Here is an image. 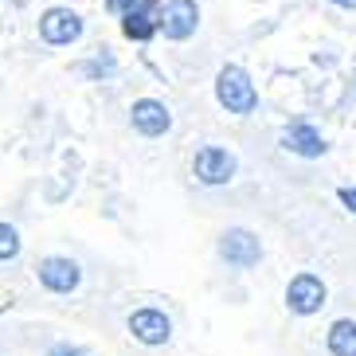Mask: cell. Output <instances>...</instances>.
<instances>
[{"label": "cell", "instance_id": "obj_3", "mask_svg": "<svg viewBox=\"0 0 356 356\" xmlns=\"http://www.w3.org/2000/svg\"><path fill=\"white\" fill-rule=\"evenodd\" d=\"M286 305H290L298 317L317 314V309L325 305V282L309 270L298 274V278H290V286H286Z\"/></svg>", "mask_w": 356, "mask_h": 356}, {"label": "cell", "instance_id": "obj_14", "mask_svg": "<svg viewBox=\"0 0 356 356\" xmlns=\"http://www.w3.org/2000/svg\"><path fill=\"white\" fill-rule=\"evenodd\" d=\"M141 0H106V12H114V16H126V12H134Z\"/></svg>", "mask_w": 356, "mask_h": 356}, {"label": "cell", "instance_id": "obj_6", "mask_svg": "<svg viewBox=\"0 0 356 356\" xmlns=\"http://www.w3.org/2000/svg\"><path fill=\"white\" fill-rule=\"evenodd\" d=\"M196 177L204 180V184H227L231 177H235V157H231L227 149H220V145H204L196 153Z\"/></svg>", "mask_w": 356, "mask_h": 356}, {"label": "cell", "instance_id": "obj_5", "mask_svg": "<svg viewBox=\"0 0 356 356\" xmlns=\"http://www.w3.org/2000/svg\"><path fill=\"white\" fill-rule=\"evenodd\" d=\"M40 32L47 43H55V47H63V43H74L79 35H83V16L71 8H47L40 20Z\"/></svg>", "mask_w": 356, "mask_h": 356}, {"label": "cell", "instance_id": "obj_16", "mask_svg": "<svg viewBox=\"0 0 356 356\" xmlns=\"http://www.w3.org/2000/svg\"><path fill=\"white\" fill-rule=\"evenodd\" d=\"M47 356H86L83 348H74V345H51V353Z\"/></svg>", "mask_w": 356, "mask_h": 356}, {"label": "cell", "instance_id": "obj_13", "mask_svg": "<svg viewBox=\"0 0 356 356\" xmlns=\"http://www.w3.org/2000/svg\"><path fill=\"white\" fill-rule=\"evenodd\" d=\"M20 254V235H16V227H8V223H0V262H8Z\"/></svg>", "mask_w": 356, "mask_h": 356}, {"label": "cell", "instance_id": "obj_11", "mask_svg": "<svg viewBox=\"0 0 356 356\" xmlns=\"http://www.w3.org/2000/svg\"><path fill=\"white\" fill-rule=\"evenodd\" d=\"M153 4H157V0H141L134 12H126V24H122V28H126L129 40H149V35L157 32V24H153V16H149Z\"/></svg>", "mask_w": 356, "mask_h": 356}, {"label": "cell", "instance_id": "obj_1", "mask_svg": "<svg viewBox=\"0 0 356 356\" xmlns=\"http://www.w3.org/2000/svg\"><path fill=\"white\" fill-rule=\"evenodd\" d=\"M216 98L227 114H251L259 106V90H254V83L247 79L243 67H223L220 79H216Z\"/></svg>", "mask_w": 356, "mask_h": 356}, {"label": "cell", "instance_id": "obj_17", "mask_svg": "<svg viewBox=\"0 0 356 356\" xmlns=\"http://www.w3.org/2000/svg\"><path fill=\"white\" fill-rule=\"evenodd\" d=\"M341 204H345L348 211H356V188H341Z\"/></svg>", "mask_w": 356, "mask_h": 356}, {"label": "cell", "instance_id": "obj_10", "mask_svg": "<svg viewBox=\"0 0 356 356\" xmlns=\"http://www.w3.org/2000/svg\"><path fill=\"white\" fill-rule=\"evenodd\" d=\"M282 145L290 149V153H298V157H321V153H325L321 134H317L314 126H305V122H293V126H286Z\"/></svg>", "mask_w": 356, "mask_h": 356}, {"label": "cell", "instance_id": "obj_4", "mask_svg": "<svg viewBox=\"0 0 356 356\" xmlns=\"http://www.w3.org/2000/svg\"><path fill=\"white\" fill-rule=\"evenodd\" d=\"M200 24V8L196 0H168L157 16V28L165 32V40H188Z\"/></svg>", "mask_w": 356, "mask_h": 356}, {"label": "cell", "instance_id": "obj_2", "mask_svg": "<svg viewBox=\"0 0 356 356\" xmlns=\"http://www.w3.org/2000/svg\"><path fill=\"white\" fill-rule=\"evenodd\" d=\"M220 254H223V262H231V266L247 270V266H254V262L262 259V243H259V235H254V231L231 227V231H223V239H220Z\"/></svg>", "mask_w": 356, "mask_h": 356}, {"label": "cell", "instance_id": "obj_9", "mask_svg": "<svg viewBox=\"0 0 356 356\" xmlns=\"http://www.w3.org/2000/svg\"><path fill=\"white\" fill-rule=\"evenodd\" d=\"M134 129L141 137H161L172 129V114H168L161 102H153V98H141V102H134Z\"/></svg>", "mask_w": 356, "mask_h": 356}, {"label": "cell", "instance_id": "obj_15", "mask_svg": "<svg viewBox=\"0 0 356 356\" xmlns=\"http://www.w3.org/2000/svg\"><path fill=\"white\" fill-rule=\"evenodd\" d=\"M83 71L86 74H110L114 71V59H110V55H106V59H95V63H86Z\"/></svg>", "mask_w": 356, "mask_h": 356}, {"label": "cell", "instance_id": "obj_8", "mask_svg": "<svg viewBox=\"0 0 356 356\" xmlns=\"http://www.w3.org/2000/svg\"><path fill=\"white\" fill-rule=\"evenodd\" d=\"M40 282L47 286L51 293H71V290H79V282H83V270H79V262L74 259H59V254H51V259L40 262Z\"/></svg>", "mask_w": 356, "mask_h": 356}, {"label": "cell", "instance_id": "obj_12", "mask_svg": "<svg viewBox=\"0 0 356 356\" xmlns=\"http://www.w3.org/2000/svg\"><path fill=\"white\" fill-rule=\"evenodd\" d=\"M329 353L333 356H356V321H348V317L333 321V329H329Z\"/></svg>", "mask_w": 356, "mask_h": 356}, {"label": "cell", "instance_id": "obj_18", "mask_svg": "<svg viewBox=\"0 0 356 356\" xmlns=\"http://www.w3.org/2000/svg\"><path fill=\"white\" fill-rule=\"evenodd\" d=\"M333 4H341V8H356V0H333Z\"/></svg>", "mask_w": 356, "mask_h": 356}, {"label": "cell", "instance_id": "obj_7", "mask_svg": "<svg viewBox=\"0 0 356 356\" xmlns=\"http://www.w3.org/2000/svg\"><path fill=\"white\" fill-rule=\"evenodd\" d=\"M129 333H134L141 345H165L168 337H172V321H168L161 309L145 305V309H134V314H129Z\"/></svg>", "mask_w": 356, "mask_h": 356}]
</instances>
